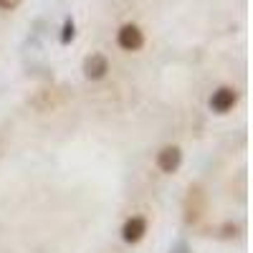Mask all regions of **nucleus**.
<instances>
[{
	"label": "nucleus",
	"instance_id": "f03ea898",
	"mask_svg": "<svg viewBox=\"0 0 253 253\" xmlns=\"http://www.w3.org/2000/svg\"><path fill=\"white\" fill-rule=\"evenodd\" d=\"M107 71H109V61H107V56L91 53V56L84 58V76H86V79L99 81V79L107 76Z\"/></svg>",
	"mask_w": 253,
	"mask_h": 253
},
{
	"label": "nucleus",
	"instance_id": "7ed1b4c3",
	"mask_svg": "<svg viewBox=\"0 0 253 253\" xmlns=\"http://www.w3.org/2000/svg\"><path fill=\"white\" fill-rule=\"evenodd\" d=\"M180 162H182V152L177 150V147H165V150L157 155V167L162 172H175L177 167H180Z\"/></svg>",
	"mask_w": 253,
	"mask_h": 253
},
{
	"label": "nucleus",
	"instance_id": "0eeeda50",
	"mask_svg": "<svg viewBox=\"0 0 253 253\" xmlns=\"http://www.w3.org/2000/svg\"><path fill=\"white\" fill-rule=\"evenodd\" d=\"M18 5H20V0H0V8H3V10H13Z\"/></svg>",
	"mask_w": 253,
	"mask_h": 253
},
{
	"label": "nucleus",
	"instance_id": "f257e3e1",
	"mask_svg": "<svg viewBox=\"0 0 253 253\" xmlns=\"http://www.w3.org/2000/svg\"><path fill=\"white\" fill-rule=\"evenodd\" d=\"M117 43H119V48H124V51H139V48L144 46V36H142L139 26H134V23L122 26L119 33H117Z\"/></svg>",
	"mask_w": 253,
	"mask_h": 253
},
{
	"label": "nucleus",
	"instance_id": "39448f33",
	"mask_svg": "<svg viewBox=\"0 0 253 253\" xmlns=\"http://www.w3.org/2000/svg\"><path fill=\"white\" fill-rule=\"evenodd\" d=\"M144 233H147V220H144V218H129V220L124 223V228H122V238H124L126 243L142 241Z\"/></svg>",
	"mask_w": 253,
	"mask_h": 253
},
{
	"label": "nucleus",
	"instance_id": "20e7f679",
	"mask_svg": "<svg viewBox=\"0 0 253 253\" xmlns=\"http://www.w3.org/2000/svg\"><path fill=\"white\" fill-rule=\"evenodd\" d=\"M233 104H236V91L228 89V86L213 91V96H210V107H213L215 112H220V114H225L228 109H233Z\"/></svg>",
	"mask_w": 253,
	"mask_h": 253
},
{
	"label": "nucleus",
	"instance_id": "423d86ee",
	"mask_svg": "<svg viewBox=\"0 0 253 253\" xmlns=\"http://www.w3.org/2000/svg\"><path fill=\"white\" fill-rule=\"evenodd\" d=\"M71 38H74V20H66V23H63V36H61V41H63V43H69Z\"/></svg>",
	"mask_w": 253,
	"mask_h": 253
}]
</instances>
